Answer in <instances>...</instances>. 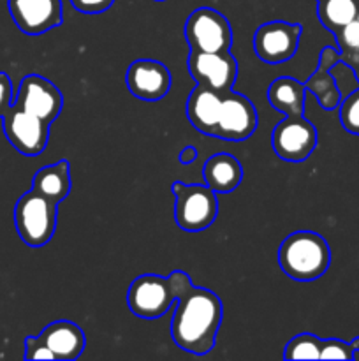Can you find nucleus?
Segmentation results:
<instances>
[{
	"mask_svg": "<svg viewBox=\"0 0 359 361\" xmlns=\"http://www.w3.org/2000/svg\"><path fill=\"white\" fill-rule=\"evenodd\" d=\"M175 302L176 296L169 284V279L155 274H146L134 279L127 291L129 309L132 310L134 316L141 317V319H158L171 309Z\"/></svg>",
	"mask_w": 359,
	"mask_h": 361,
	"instance_id": "obj_6",
	"label": "nucleus"
},
{
	"mask_svg": "<svg viewBox=\"0 0 359 361\" xmlns=\"http://www.w3.org/2000/svg\"><path fill=\"white\" fill-rule=\"evenodd\" d=\"M351 348H352V351H354V355L359 351V337H355L354 341L351 342Z\"/></svg>",
	"mask_w": 359,
	"mask_h": 361,
	"instance_id": "obj_32",
	"label": "nucleus"
},
{
	"mask_svg": "<svg viewBox=\"0 0 359 361\" xmlns=\"http://www.w3.org/2000/svg\"><path fill=\"white\" fill-rule=\"evenodd\" d=\"M197 159V148L192 147V145H189V147H185L182 150V154H180V162L182 164H192L194 161Z\"/></svg>",
	"mask_w": 359,
	"mask_h": 361,
	"instance_id": "obj_31",
	"label": "nucleus"
},
{
	"mask_svg": "<svg viewBox=\"0 0 359 361\" xmlns=\"http://www.w3.org/2000/svg\"><path fill=\"white\" fill-rule=\"evenodd\" d=\"M73 7L84 14H99L108 11L115 4V0H70Z\"/></svg>",
	"mask_w": 359,
	"mask_h": 361,
	"instance_id": "obj_28",
	"label": "nucleus"
},
{
	"mask_svg": "<svg viewBox=\"0 0 359 361\" xmlns=\"http://www.w3.org/2000/svg\"><path fill=\"white\" fill-rule=\"evenodd\" d=\"M168 279H169V284H171L172 293H175L176 300L182 298V296L185 295V293L189 291L190 288H192V282H190L189 275H187L185 271L175 270L171 275H169Z\"/></svg>",
	"mask_w": 359,
	"mask_h": 361,
	"instance_id": "obj_30",
	"label": "nucleus"
},
{
	"mask_svg": "<svg viewBox=\"0 0 359 361\" xmlns=\"http://www.w3.org/2000/svg\"><path fill=\"white\" fill-rule=\"evenodd\" d=\"M222 316L220 298L210 289L192 286L176 300L171 321L172 341L190 355H206L215 348Z\"/></svg>",
	"mask_w": 359,
	"mask_h": 361,
	"instance_id": "obj_1",
	"label": "nucleus"
},
{
	"mask_svg": "<svg viewBox=\"0 0 359 361\" xmlns=\"http://www.w3.org/2000/svg\"><path fill=\"white\" fill-rule=\"evenodd\" d=\"M301 25L287 21H270L260 25L253 35V49L263 62L280 63L298 51Z\"/></svg>",
	"mask_w": 359,
	"mask_h": 361,
	"instance_id": "obj_9",
	"label": "nucleus"
},
{
	"mask_svg": "<svg viewBox=\"0 0 359 361\" xmlns=\"http://www.w3.org/2000/svg\"><path fill=\"white\" fill-rule=\"evenodd\" d=\"M127 87L141 101H160L171 90L172 78L168 67L157 60H136L127 69Z\"/></svg>",
	"mask_w": 359,
	"mask_h": 361,
	"instance_id": "obj_14",
	"label": "nucleus"
},
{
	"mask_svg": "<svg viewBox=\"0 0 359 361\" xmlns=\"http://www.w3.org/2000/svg\"><path fill=\"white\" fill-rule=\"evenodd\" d=\"M222 97H224L222 92L197 83L187 101V118H189L190 126L196 127L199 133L206 134V136L215 137L218 116H220Z\"/></svg>",
	"mask_w": 359,
	"mask_h": 361,
	"instance_id": "obj_15",
	"label": "nucleus"
},
{
	"mask_svg": "<svg viewBox=\"0 0 359 361\" xmlns=\"http://www.w3.org/2000/svg\"><path fill=\"white\" fill-rule=\"evenodd\" d=\"M13 104L39 116L51 126L63 108L62 92L49 80L39 74H28L21 80L18 95Z\"/></svg>",
	"mask_w": 359,
	"mask_h": 361,
	"instance_id": "obj_11",
	"label": "nucleus"
},
{
	"mask_svg": "<svg viewBox=\"0 0 359 361\" xmlns=\"http://www.w3.org/2000/svg\"><path fill=\"white\" fill-rule=\"evenodd\" d=\"M2 127L9 143L20 154L35 157L42 154L49 140V123L13 104L2 116Z\"/></svg>",
	"mask_w": 359,
	"mask_h": 361,
	"instance_id": "obj_7",
	"label": "nucleus"
},
{
	"mask_svg": "<svg viewBox=\"0 0 359 361\" xmlns=\"http://www.w3.org/2000/svg\"><path fill=\"white\" fill-rule=\"evenodd\" d=\"M204 182L217 194H229L241 183L243 168L236 157L229 154H217L210 157L203 169Z\"/></svg>",
	"mask_w": 359,
	"mask_h": 361,
	"instance_id": "obj_18",
	"label": "nucleus"
},
{
	"mask_svg": "<svg viewBox=\"0 0 359 361\" xmlns=\"http://www.w3.org/2000/svg\"><path fill=\"white\" fill-rule=\"evenodd\" d=\"M331 76H333L334 83H336L338 92H340L341 99H345L347 95H351L352 92L359 88V80L355 71L348 66L344 60H338L333 67L329 69Z\"/></svg>",
	"mask_w": 359,
	"mask_h": 361,
	"instance_id": "obj_24",
	"label": "nucleus"
},
{
	"mask_svg": "<svg viewBox=\"0 0 359 361\" xmlns=\"http://www.w3.org/2000/svg\"><path fill=\"white\" fill-rule=\"evenodd\" d=\"M185 39L192 51H229L232 30L224 14L211 7H199L187 18Z\"/></svg>",
	"mask_w": 359,
	"mask_h": 361,
	"instance_id": "obj_5",
	"label": "nucleus"
},
{
	"mask_svg": "<svg viewBox=\"0 0 359 361\" xmlns=\"http://www.w3.org/2000/svg\"><path fill=\"white\" fill-rule=\"evenodd\" d=\"M334 35H336L341 60L347 62L351 67L359 63V13L351 23L340 28Z\"/></svg>",
	"mask_w": 359,
	"mask_h": 361,
	"instance_id": "obj_22",
	"label": "nucleus"
},
{
	"mask_svg": "<svg viewBox=\"0 0 359 361\" xmlns=\"http://www.w3.org/2000/svg\"><path fill=\"white\" fill-rule=\"evenodd\" d=\"M58 217V204L34 189L25 192L14 207V226L27 245L42 247L53 238Z\"/></svg>",
	"mask_w": 359,
	"mask_h": 361,
	"instance_id": "obj_3",
	"label": "nucleus"
},
{
	"mask_svg": "<svg viewBox=\"0 0 359 361\" xmlns=\"http://www.w3.org/2000/svg\"><path fill=\"white\" fill-rule=\"evenodd\" d=\"M70 164L69 161H58L56 164L44 166L34 175V183L32 189L41 196L48 197L49 201L58 204L60 201L65 200L70 194Z\"/></svg>",
	"mask_w": 359,
	"mask_h": 361,
	"instance_id": "obj_19",
	"label": "nucleus"
},
{
	"mask_svg": "<svg viewBox=\"0 0 359 361\" xmlns=\"http://www.w3.org/2000/svg\"><path fill=\"white\" fill-rule=\"evenodd\" d=\"M317 2H319V0H317Z\"/></svg>",
	"mask_w": 359,
	"mask_h": 361,
	"instance_id": "obj_35",
	"label": "nucleus"
},
{
	"mask_svg": "<svg viewBox=\"0 0 359 361\" xmlns=\"http://www.w3.org/2000/svg\"><path fill=\"white\" fill-rule=\"evenodd\" d=\"M306 87L294 78L282 76L267 88V101L277 111L287 116H301L305 111Z\"/></svg>",
	"mask_w": 359,
	"mask_h": 361,
	"instance_id": "obj_20",
	"label": "nucleus"
},
{
	"mask_svg": "<svg viewBox=\"0 0 359 361\" xmlns=\"http://www.w3.org/2000/svg\"><path fill=\"white\" fill-rule=\"evenodd\" d=\"M329 263V245L322 236L313 231L292 233L278 249V264L292 281H317L326 274Z\"/></svg>",
	"mask_w": 359,
	"mask_h": 361,
	"instance_id": "obj_2",
	"label": "nucleus"
},
{
	"mask_svg": "<svg viewBox=\"0 0 359 361\" xmlns=\"http://www.w3.org/2000/svg\"><path fill=\"white\" fill-rule=\"evenodd\" d=\"M14 23L28 35H39L62 25V0H7Z\"/></svg>",
	"mask_w": 359,
	"mask_h": 361,
	"instance_id": "obj_13",
	"label": "nucleus"
},
{
	"mask_svg": "<svg viewBox=\"0 0 359 361\" xmlns=\"http://www.w3.org/2000/svg\"><path fill=\"white\" fill-rule=\"evenodd\" d=\"M42 341L53 351L56 360H76L84 351L87 338L84 331L73 321H55L48 324L41 334Z\"/></svg>",
	"mask_w": 359,
	"mask_h": 361,
	"instance_id": "obj_16",
	"label": "nucleus"
},
{
	"mask_svg": "<svg viewBox=\"0 0 359 361\" xmlns=\"http://www.w3.org/2000/svg\"><path fill=\"white\" fill-rule=\"evenodd\" d=\"M352 69H354V71H355V74H358V80H359V63H355V66H354V67H352Z\"/></svg>",
	"mask_w": 359,
	"mask_h": 361,
	"instance_id": "obj_33",
	"label": "nucleus"
},
{
	"mask_svg": "<svg viewBox=\"0 0 359 361\" xmlns=\"http://www.w3.org/2000/svg\"><path fill=\"white\" fill-rule=\"evenodd\" d=\"M351 344L338 338H327L320 344V360H354Z\"/></svg>",
	"mask_w": 359,
	"mask_h": 361,
	"instance_id": "obj_26",
	"label": "nucleus"
},
{
	"mask_svg": "<svg viewBox=\"0 0 359 361\" xmlns=\"http://www.w3.org/2000/svg\"><path fill=\"white\" fill-rule=\"evenodd\" d=\"M187 66L196 83L222 94L231 90L238 78V62L231 51H190Z\"/></svg>",
	"mask_w": 359,
	"mask_h": 361,
	"instance_id": "obj_10",
	"label": "nucleus"
},
{
	"mask_svg": "<svg viewBox=\"0 0 359 361\" xmlns=\"http://www.w3.org/2000/svg\"><path fill=\"white\" fill-rule=\"evenodd\" d=\"M157 2H162V0H157Z\"/></svg>",
	"mask_w": 359,
	"mask_h": 361,
	"instance_id": "obj_34",
	"label": "nucleus"
},
{
	"mask_svg": "<svg viewBox=\"0 0 359 361\" xmlns=\"http://www.w3.org/2000/svg\"><path fill=\"white\" fill-rule=\"evenodd\" d=\"M340 122L347 133L359 136V88L345 99H341Z\"/></svg>",
	"mask_w": 359,
	"mask_h": 361,
	"instance_id": "obj_25",
	"label": "nucleus"
},
{
	"mask_svg": "<svg viewBox=\"0 0 359 361\" xmlns=\"http://www.w3.org/2000/svg\"><path fill=\"white\" fill-rule=\"evenodd\" d=\"M322 341L312 334H301L287 342L284 351L285 360H320Z\"/></svg>",
	"mask_w": 359,
	"mask_h": 361,
	"instance_id": "obj_23",
	"label": "nucleus"
},
{
	"mask_svg": "<svg viewBox=\"0 0 359 361\" xmlns=\"http://www.w3.org/2000/svg\"><path fill=\"white\" fill-rule=\"evenodd\" d=\"M257 129L256 106L238 92H225L222 97L220 116L215 137L227 141H243Z\"/></svg>",
	"mask_w": 359,
	"mask_h": 361,
	"instance_id": "obj_12",
	"label": "nucleus"
},
{
	"mask_svg": "<svg viewBox=\"0 0 359 361\" xmlns=\"http://www.w3.org/2000/svg\"><path fill=\"white\" fill-rule=\"evenodd\" d=\"M341 60L340 51H336L331 46H326L320 53V60H319V67H317L315 73L306 80L305 87L306 90L312 92L313 95L317 97V101L320 102L324 109H334L338 104L341 102V95L338 92L336 83H334L333 76H331L329 69L334 66V63Z\"/></svg>",
	"mask_w": 359,
	"mask_h": 361,
	"instance_id": "obj_17",
	"label": "nucleus"
},
{
	"mask_svg": "<svg viewBox=\"0 0 359 361\" xmlns=\"http://www.w3.org/2000/svg\"><path fill=\"white\" fill-rule=\"evenodd\" d=\"M25 360H56L51 349L46 345L42 337L25 338Z\"/></svg>",
	"mask_w": 359,
	"mask_h": 361,
	"instance_id": "obj_27",
	"label": "nucleus"
},
{
	"mask_svg": "<svg viewBox=\"0 0 359 361\" xmlns=\"http://www.w3.org/2000/svg\"><path fill=\"white\" fill-rule=\"evenodd\" d=\"M359 13V0H319L317 16L329 32L336 34Z\"/></svg>",
	"mask_w": 359,
	"mask_h": 361,
	"instance_id": "obj_21",
	"label": "nucleus"
},
{
	"mask_svg": "<svg viewBox=\"0 0 359 361\" xmlns=\"http://www.w3.org/2000/svg\"><path fill=\"white\" fill-rule=\"evenodd\" d=\"M275 154L287 162H301L317 147V129L301 116H285L275 126L271 134Z\"/></svg>",
	"mask_w": 359,
	"mask_h": 361,
	"instance_id": "obj_8",
	"label": "nucleus"
},
{
	"mask_svg": "<svg viewBox=\"0 0 359 361\" xmlns=\"http://www.w3.org/2000/svg\"><path fill=\"white\" fill-rule=\"evenodd\" d=\"M13 106V83L6 73H0V118Z\"/></svg>",
	"mask_w": 359,
	"mask_h": 361,
	"instance_id": "obj_29",
	"label": "nucleus"
},
{
	"mask_svg": "<svg viewBox=\"0 0 359 361\" xmlns=\"http://www.w3.org/2000/svg\"><path fill=\"white\" fill-rule=\"evenodd\" d=\"M175 194V221L183 231H203L210 228L218 214L217 192L208 185H187L175 182L171 185Z\"/></svg>",
	"mask_w": 359,
	"mask_h": 361,
	"instance_id": "obj_4",
	"label": "nucleus"
}]
</instances>
